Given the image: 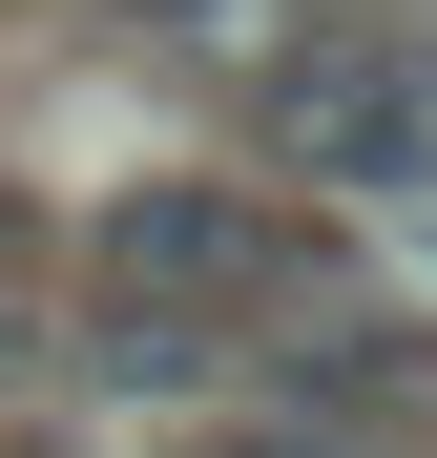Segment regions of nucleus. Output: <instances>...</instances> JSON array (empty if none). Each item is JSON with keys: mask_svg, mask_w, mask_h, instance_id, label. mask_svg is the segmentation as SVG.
I'll list each match as a JSON object with an SVG mask.
<instances>
[{"mask_svg": "<svg viewBox=\"0 0 437 458\" xmlns=\"http://www.w3.org/2000/svg\"><path fill=\"white\" fill-rule=\"evenodd\" d=\"M250 146L291 167V208H375V229H437V105H416V63L354 21V42H291L271 84H250Z\"/></svg>", "mask_w": 437, "mask_h": 458, "instance_id": "f03ea898", "label": "nucleus"}, {"mask_svg": "<svg viewBox=\"0 0 437 458\" xmlns=\"http://www.w3.org/2000/svg\"><path fill=\"white\" fill-rule=\"evenodd\" d=\"M125 21H230V0H125Z\"/></svg>", "mask_w": 437, "mask_h": 458, "instance_id": "20e7f679", "label": "nucleus"}, {"mask_svg": "<svg viewBox=\"0 0 437 458\" xmlns=\"http://www.w3.org/2000/svg\"><path fill=\"white\" fill-rule=\"evenodd\" d=\"M105 292H146V313H188V334H230V354H271V334H313V313H354V229L333 208H291V188H230V167H146V188H105Z\"/></svg>", "mask_w": 437, "mask_h": 458, "instance_id": "f257e3e1", "label": "nucleus"}, {"mask_svg": "<svg viewBox=\"0 0 437 458\" xmlns=\"http://www.w3.org/2000/svg\"><path fill=\"white\" fill-rule=\"evenodd\" d=\"M188 458H396V437H313V417H188Z\"/></svg>", "mask_w": 437, "mask_h": 458, "instance_id": "7ed1b4c3", "label": "nucleus"}]
</instances>
